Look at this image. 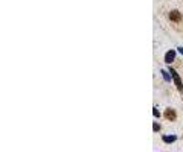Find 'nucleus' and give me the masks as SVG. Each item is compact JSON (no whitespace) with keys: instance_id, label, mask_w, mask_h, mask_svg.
<instances>
[{"instance_id":"1","label":"nucleus","mask_w":183,"mask_h":152,"mask_svg":"<svg viewBox=\"0 0 183 152\" xmlns=\"http://www.w3.org/2000/svg\"><path fill=\"white\" fill-rule=\"evenodd\" d=\"M169 72H171V76H172V81L175 82V85H177V88H178L180 91H183V84H181V79H180V76L177 75V72H175L174 69H171Z\"/></svg>"},{"instance_id":"2","label":"nucleus","mask_w":183,"mask_h":152,"mask_svg":"<svg viewBox=\"0 0 183 152\" xmlns=\"http://www.w3.org/2000/svg\"><path fill=\"white\" fill-rule=\"evenodd\" d=\"M174 58H175V52H174V50H169V52H166L165 62H166V64H171V62L174 61Z\"/></svg>"},{"instance_id":"3","label":"nucleus","mask_w":183,"mask_h":152,"mask_svg":"<svg viewBox=\"0 0 183 152\" xmlns=\"http://www.w3.org/2000/svg\"><path fill=\"white\" fill-rule=\"evenodd\" d=\"M169 19H171L172 22H180V20H181V14L177 12V11H172V12L169 14Z\"/></svg>"},{"instance_id":"4","label":"nucleus","mask_w":183,"mask_h":152,"mask_svg":"<svg viewBox=\"0 0 183 152\" xmlns=\"http://www.w3.org/2000/svg\"><path fill=\"white\" fill-rule=\"evenodd\" d=\"M165 116H166L169 120H174V117H175V111L169 108V110H166V111H165Z\"/></svg>"},{"instance_id":"5","label":"nucleus","mask_w":183,"mask_h":152,"mask_svg":"<svg viewBox=\"0 0 183 152\" xmlns=\"http://www.w3.org/2000/svg\"><path fill=\"white\" fill-rule=\"evenodd\" d=\"M174 140H177L175 135H163V141L165 143H172Z\"/></svg>"},{"instance_id":"6","label":"nucleus","mask_w":183,"mask_h":152,"mask_svg":"<svg viewBox=\"0 0 183 152\" xmlns=\"http://www.w3.org/2000/svg\"><path fill=\"white\" fill-rule=\"evenodd\" d=\"M162 75H163L165 81H171V79H172V76H171V75H168V73H166L165 70H162Z\"/></svg>"},{"instance_id":"7","label":"nucleus","mask_w":183,"mask_h":152,"mask_svg":"<svg viewBox=\"0 0 183 152\" xmlns=\"http://www.w3.org/2000/svg\"><path fill=\"white\" fill-rule=\"evenodd\" d=\"M153 114H154V117H160V114H159V110H157V108H153Z\"/></svg>"},{"instance_id":"8","label":"nucleus","mask_w":183,"mask_h":152,"mask_svg":"<svg viewBox=\"0 0 183 152\" xmlns=\"http://www.w3.org/2000/svg\"><path fill=\"white\" fill-rule=\"evenodd\" d=\"M153 129H154V131L157 132V131L160 129V125H159V123H154V125H153Z\"/></svg>"},{"instance_id":"9","label":"nucleus","mask_w":183,"mask_h":152,"mask_svg":"<svg viewBox=\"0 0 183 152\" xmlns=\"http://www.w3.org/2000/svg\"><path fill=\"white\" fill-rule=\"evenodd\" d=\"M177 52H178V53H181V55H183V47H178V49H177Z\"/></svg>"}]
</instances>
